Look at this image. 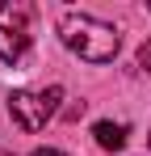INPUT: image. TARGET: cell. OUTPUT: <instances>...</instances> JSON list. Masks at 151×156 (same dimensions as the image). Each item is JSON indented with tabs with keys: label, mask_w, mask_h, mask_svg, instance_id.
<instances>
[{
	"label": "cell",
	"mask_w": 151,
	"mask_h": 156,
	"mask_svg": "<svg viewBox=\"0 0 151 156\" xmlns=\"http://www.w3.org/2000/svg\"><path fill=\"white\" fill-rule=\"evenodd\" d=\"M59 38H63L67 51H76L80 59H88V63H109V59L118 55V47H122L118 30L109 26V21L88 17V13H63Z\"/></svg>",
	"instance_id": "cell-1"
},
{
	"label": "cell",
	"mask_w": 151,
	"mask_h": 156,
	"mask_svg": "<svg viewBox=\"0 0 151 156\" xmlns=\"http://www.w3.org/2000/svg\"><path fill=\"white\" fill-rule=\"evenodd\" d=\"M59 101H63V84H50V89H38V93L21 89V93L8 97V114H13V122H17L25 135H34V131H42L50 118H55Z\"/></svg>",
	"instance_id": "cell-2"
},
{
	"label": "cell",
	"mask_w": 151,
	"mask_h": 156,
	"mask_svg": "<svg viewBox=\"0 0 151 156\" xmlns=\"http://www.w3.org/2000/svg\"><path fill=\"white\" fill-rule=\"evenodd\" d=\"M25 51H29V34H25L21 26H0V59L4 63H21Z\"/></svg>",
	"instance_id": "cell-3"
},
{
	"label": "cell",
	"mask_w": 151,
	"mask_h": 156,
	"mask_svg": "<svg viewBox=\"0 0 151 156\" xmlns=\"http://www.w3.org/2000/svg\"><path fill=\"white\" fill-rule=\"evenodd\" d=\"M92 139H97V148H105V152H122L126 139H130V127H126V122H109V118H101L97 127H92Z\"/></svg>",
	"instance_id": "cell-4"
},
{
	"label": "cell",
	"mask_w": 151,
	"mask_h": 156,
	"mask_svg": "<svg viewBox=\"0 0 151 156\" xmlns=\"http://www.w3.org/2000/svg\"><path fill=\"white\" fill-rule=\"evenodd\" d=\"M0 17H8V21H29V9H25V4H0Z\"/></svg>",
	"instance_id": "cell-5"
},
{
	"label": "cell",
	"mask_w": 151,
	"mask_h": 156,
	"mask_svg": "<svg viewBox=\"0 0 151 156\" xmlns=\"http://www.w3.org/2000/svg\"><path fill=\"white\" fill-rule=\"evenodd\" d=\"M139 63H143V68H147V72H151V38H147V42H143V47H139Z\"/></svg>",
	"instance_id": "cell-6"
},
{
	"label": "cell",
	"mask_w": 151,
	"mask_h": 156,
	"mask_svg": "<svg viewBox=\"0 0 151 156\" xmlns=\"http://www.w3.org/2000/svg\"><path fill=\"white\" fill-rule=\"evenodd\" d=\"M29 156H67V152H59V148H38V152H29Z\"/></svg>",
	"instance_id": "cell-7"
},
{
	"label": "cell",
	"mask_w": 151,
	"mask_h": 156,
	"mask_svg": "<svg viewBox=\"0 0 151 156\" xmlns=\"http://www.w3.org/2000/svg\"><path fill=\"white\" fill-rule=\"evenodd\" d=\"M147 148H151V135H147Z\"/></svg>",
	"instance_id": "cell-8"
}]
</instances>
